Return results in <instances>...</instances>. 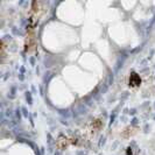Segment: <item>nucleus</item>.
<instances>
[{
  "label": "nucleus",
  "mask_w": 155,
  "mask_h": 155,
  "mask_svg": "<svg viewBox=\"0 0 155 155\" xmlns=\"http://www.w3.org/2000/svg\"><path fill=\"white\" fill-rule=\"evenodd\" d=\"M141 84V78L138 74L132 72L130 76V85L131 86H139Z\"/></svg>",
  "instance_id": "1"
}]
</instances>
